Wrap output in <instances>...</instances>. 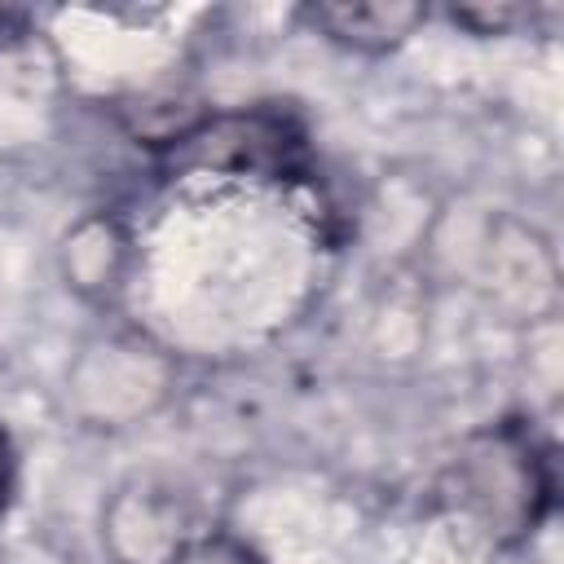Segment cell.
<instances>
[{
  "label": "cell",
  "instance_id": "obj_1",
  "mask_svg": "<svg viewBox=\"0 0 564 564\" xmlns=\"http://www.w3.org/2000/svg\"><path fill=\"white\" fill-rule=\"evenodd\" d=\"M454 476H458V502L471 507L498 542H516L533 533L555 489L546 449L520 423H502L494 432L471 436V445L454 463Z\"/></svg>",
  "mask_w": 564,
  "mask_h": 564
},
{
  "label": "cell",
  "instance_id": "obj_2",
  "mask_svg": "<svg viewBox=\"0 0 564 564\" xmlns=\"http://www.w3.org/2000/svg\"><path fill=\"white\" fill-rule=\"evenodd\" d=\"M304 159V128L286 110H238L203 119L172 137L167 167L176 172H234V176H286Z\"/></svg>",
  "mask_w": 564,
  "mask_h": 564
},
{
  "label": "cell",
  "instance_id": "obj_3",
  "mask_svg": "<svg viewBox=\"0 0 564 564\" xmlns=\"http://www.w3.org/2000/svg\"><path fill=\"white\" fill-rule=\"evenodd\" d=\"M304 18L313 22V31H322L339 48L388 53L419 31L427 9L405 0H352V4H313Z\"/></svg>",
  "mask_w": 564,
  "mask_h": 564
},
{
  "label": "cell",
  "instance_id": "obj_4",
  "mask_svg": "<svg viewBox=\"0 0 564 564\" xmlns=\"http://www.w3.org/2000/svg\"><path fill=\"white\" fill-rule=\"evenodd\" d=\"M172 564H264L251 546H242L238 538H229V533H212V538H203V542H189Z\"/></svg>",
  "mask_w": 564,
  "mask_h": 564
},
{
  "label": "cell",
  "instance_id": "obj_5",
  "mask_svg": "<svg viewBox=\"0 0 564 564\" xmlns=\"http://www.w3.org/2000/svg\"><path fill=\"white\" fill-rule=\"evenodd\" d=\"M449 18L458 22V26H471L476 35H502V31H511L516 22H524L529 13L524 9H516V4H458V9H449Z\"/></svg>",
  "mask_w": 564,
  "mask_h": 564
},
{
  "label": "cell",
  "instance_id": "obj_6",
  "mask_svg": "<svg viewBox=\"0 0 564 564\" xmlns=\"http://www.w3.org/2000/svg\"><path fill=\"white\" fill-rule=\"evenodd\" d=\"M13 485H18V449H13V436H9V427L0 423V516L9 511Z\"/></svg>",
  "mask_w": 564,
  "mask_h": 564
}]
</instances>
